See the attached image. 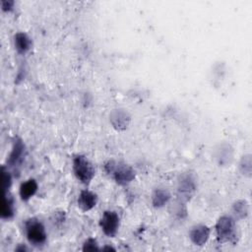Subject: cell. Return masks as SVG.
<instances>
[{"label": "cell", "instance_id": "cell-1", "mask_svg": "<svg viewBox=\"0 0 252 252\" xmlns=\"http://www.w3.org/2000/svg\"><path fill=\"white\" fill-rule=\"evenodd\" d=\"M103 168L108 175H111L114 181L120 186H126L131 183L136 176L134 168L122 161H115L113 159L107 160Z\"/></svg>", "mask_w": 252, "mask_h": 252}, {"label": "cell", "instance_id": "cell-2", "mask_svg": "<svg viewBox=\"0 0 252 252\" xmlns=\"http://www.w3.org/2000/svg\"><path fill=\"white\" fill-rule=\"evenodd\" d=\"M217 239L220 243H235L237 240V226L231 216H221L215 225Z\"/></svg>", "mask_w": 252, "mask_h": 252}, {"label": "cell", "instance_id": "cell-3", "mask_svg": "<svg viewBox=\"0 0 252 252\" xmlns=\"http://www.w3.org/2000/svg\"><path fill=\"white\" fill-rule=\"evenodd\" d=\"M25 233L30 244L39 247L45 244L47 233L44 224L36 218H31L25 222Z\"/></svg>", "mask_w": 252, "mask_h": 252}, {"label": "cell", "instance_id": "cell-4", "mask_svg": "<svg viewBox=\"0 0 252 252\" xmlns=\"http://www.w3.org/2000/svg\"><path fill=\"white\" fill-rule=\"evenodd\" d=\"M73 172L76 178L85 185H89L95 175L94 166L83 155H77L74 157Z\"/></svg>", "mask_w": 252, "mask_h": 252}, {"label": "cell", "instance_id": "cell-5", "mask_svg": "<svg viewBox=\"0 0 252 252\" xmlns=\"http://www.w3.org/2000/svg\"><path fill=\"white\" fill-rule=\"evenodd\" d=\"M197 191V182L195 175L190 172H182L177 179V196L178 200L187 203Z\"/></svg>", "mask_w": 252, "mask_h": 252}, {"label": "cell", "instance_id": "cell-6", "mask_svg": "<svg viewBox=\"0 0 252 252\" xmlns=\"http://www.w3.org/2000/svg\"><path fill=\"white\" fill-rule=\"evenodd\" d=\"M99 226L106 236H116L120 226V218L118 214L114 211H104L99 220Z\"/></svg>", "mask_w": 252, "mask_h": 252}, {"label": "cell", "instance_id": "cell-7", "mask_svg": "<svg viewBox=\"0 0 252 252\" xmlns=\"http://www.w3.org/2000/svg\"><path fill=\"white\" fill-rule=\"evenodd\" d=\"M234 151L230 144L226 142L220 143L214 151V158L219 166H229L233 160Z\"/></svg>", "mask_w": 252, "mask_h": 252}, {"label": "cell", "instance_id": "cell-8", "mask_svg": "<svg viewBox=\"0 0 252 252\" xmlns=\"http://www.w3.org/2000/svg\"><path fill=\"white\" fill-rule=\"evenodd\" d=\"M25 157H26V145L21 138H16L13 143L12 151L7 158V167L14 168L19 166L25 159Z\"/></svg>", "mask_w": 252, "mask_h": 252}, {"label": "cell", "instance_id": "cell-9", "mask_svg": "<svg viewBox=\"0 0 252 252\" xmlns=\"http://www.w3.org/2000/svg\"><path fill=\"white\" fill-rule=\"evenodd\" d=\"M109 122L117 131H125L131 122V115L126 109L115 108L109 114Z\"/></svg>", "mask_w": 252, "mask_h": 252}, {"label": "cell", "instance_id": "cell-10", "mask_svg": "<svg viewBox=\"0 0 252 252\" xmlns=\"http://www.w3.org/2000/svg\"><path fill=\"white\" fill-rule=\"evenodd\" d=\"M211 229L206 224H195L189 231V238L191 242L197 246H204L210 238Z\"/></svg>", "mask_w": 252, "mask_h": 252}, {"label": "cell", "instance_id": "cell-11", "mask_svg": "<svg viewBox=\"0 0 252 252\" xmlns=\"http://www.w3.org/2000/svg\"><path fill=\"white\" fill-rule=\"evenodd\" d=\"M97 201L98 197L94 192L88 189H84L79 194L77 204L83 212H88L96 206Z\"/></svg>", "mask_w": 252, "mask_h": 252}, {"label": "cell", "instance_id": "cell-12", "mask_svg": "<svg viewBox=\"0 0 252 252\" xmlns=\"http://www.w3.org/2000/svg\"><path fill=\"white\" fill-rule=\"evenodd\" d=\"M14 45L17 52L21 55L27 54L32 46V40L28 35V33L24 32H19L14 35Z\"/></svg>", "mask_w": 252, "mask_h": 252}, {"label": "cell", "instance_id": "cell-13", "mask_svg": "<svg viewBox=\"0 0 252 252\" xmlns=\"http://www.w3.org/2000/svg\"><path fill=\"white\" fill-rule=\"evenodd\" d=\"M38 184L35 179L29 178L26 181H24L20 187H19V195L22 199V201H29L32 199L37 192Z\"/></svg>", "mask_w": 252, "mask_h": 252}, {"label": "cell", "instance_id": "cell-14", "mask_svg": "<svg viewBox=\"0 0 252 252\" xmlns=\"http://www.w3.org/2000/svg\"><path fill=\"white\" fill-rule=\"evenodd\" d=\"M171 194L166 188H156L151 196V202L154 208L160 209L164 207L170 200Z\"/></svg>", "mask_w": 252, "mask_h": 252}, {"label": "cell", "instance_id": "cell-15", "mask_svg": "<svg viewBox=\"0 0 252 252\" xmlns=\"http://www.w3.org/2000/svg\"><path fill=\"white\" fill-rule=\"evenodd\" d=\"M15 215V200L10 191H4V198L1 207V218L11 220Z\"/></svg>", "mask_w": 252, "mask_h": 252}, {"label": "cell", "instance_id": "cell-16", "mask_svg": "<svg viewBox=\"0 0 252 252\" xmlns=\"http://www.w3.org/2000/svg\"><path fill=\"white\" fill-rule=\"evenodd\" d=\"M231 212L233 218L236 220H244L249 215V204L246 200L240 199L232 204Z\"/></svg>", "mask_w": 252, "mask_h": 252}, {"label": "cell", "instance_id": "cell-17", "mask_svg": "<svg viewBox=\"0 0 252 252\" xmlns=\"http://www.w3.org/2000/svg\"><path fill=\"white\" fill-rule=\"evenodd\" d=\"M239 170L242 175L246 177H251L252 174V159H251V155L247 154L244 155L240 161H239Z\"/></svg>", "mask_w": 252, "mask_h": 252}, {"label": "cell", "instance_id": "cell-18", "mask_svg": "<svg viewBox=\"0 0 252 252\" xmlns=\"http://www.w3.org/2000/svg\"><path fill=\"white\" fill-rule=\"evenodd\" d=\"M2 184L4 191H10V188L12 186V174L8 170V167L5 165L2 166Z\"/></svg>", "mask_w": 252, "mask_h": 252}, {"label": "cell", "instance_id": "cell-19", "mask_svg": "<svg viewBox=\"0 0 252 252\" xmlns=\"http://www.w3.org/2000/svg\"><path fill=\"white\" fill-rule=\"evenodd\" d=\"M82 250H83V251H97V250H99L97 241H96L94 238H93V237L88 238V239L84 242Z\"/></svg>", "mask_w": 252, "mask_h": 252}, {"label": "cell", "instance_id": "cell-20", "mask_svg": "<svg viewBox=\"0 0 252 252\" xmlns=\"http://www.w3.org/2000/svg\"><path fill=\"white\" fill-rule=\"evenodd\" d=\"M15 2L13 0H2L1 1V9L4 12H10L13 10Z\"/></svg>", "mask_w": 252, "mask_h": 252}, {"label": "cell", "instance_id": "cell-21", "mask_svg": "<svg viewBox=\"0 0 252 252\" xmlns=\"http://www.w3.org/2000/svg\"><path fill=\"white\" fill-rule=\"evenodd\" d=\"M15 250L16 251H28L29 248L26 245H24V244H20L17 248H15Z\"/></svg>", "mask_w": 252, "mask_h": 252}, {"label": "cell", "instance_id": "cell-22", "mask_svg": "<svg viewBox=\"0 0 252 252\" xmlns=\"http://www.w3.org/2000/svg\"><path fill=\"white\" fill-rule=\"evenodd\" d=\"M102 250H113V251H115V248H113L111 246H105V247L102 248Z\"/></svg>", "mask_w": 252, "mask_h": 252}]
</instances>
